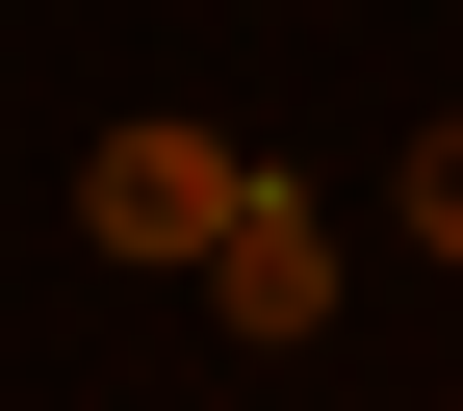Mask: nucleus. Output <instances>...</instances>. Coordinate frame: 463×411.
I'll use <instances>...</instances> for the list:
<instances>
[{"instance_id":"1","label":"nucleus","mask_w":463,"mask_h":411,"mask_svg":"<svg viewBox=\"0 0 463 411\" xmlns=\"http://www.w3.org/2000/svg\"><path fill=\"white\" fill-rule=\"evenodd\" d=\"M232 206H258V154H232V129H103V154H78V231H103V257H181V283H206Z\"/></svg>"},{"instance_id":"2","label":"nucleus","mask_w":463,"mask_h":411,"mask_svg":"<svg viewBox=\"0 0 463 411\" xmlns=\"http://www.w3.org/2000/svg\"><path fill=\"white\" fill-rule=\"evenodd\" d=\"M206 309H232V334H258V360H283V334H309V309H335V231H309V206H283V181H258V206H232V231H206Z\"/></svg>"},{"instance_id":"3","label":"nucleus","mask_w":463,"mask_h":411,"mask_svg":"<svg viewBox=\"0 0 463 411\" xmlns=\"http://www.w3.org/2000/svg\"><path fill=\"white\" fill-rule=\"evenodd\" d=\"M386 206H412V257H463V103L412 129V181H386Z\"/></svg>"}]
</instances>
